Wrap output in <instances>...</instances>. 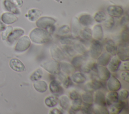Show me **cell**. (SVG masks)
<instances>
[{
    "label": "cell",
    "mask_w": 129,
    "mask_h": 114,
    "mask_svg": "<svg viewBox=\"0 0 129 114\" xmlns=\"http://www.w3.org/2000/svg\"><path fill=\"white\" fill-rule=\"evenodd\" d=\"M29 37L33 42L39 44L47 43L52 39L50 34L46 30L40 28L33 29L30 32Z\"/></svg>",
    "instance_id": "cell-1"
},
{
    "label": "cell",
    "mask_w": 129,
    "mask_h": 114,
    "mask_svg": "<svg viewBox=\"0 0 129 114\" xmlns=\"http://www.w3.org/2000/svg\"><path fill=\"white\" fill-rule=\"evenodd\" d=\"M40 66L51 74H57L60 72L59 63L54 59L45 61L41 63Z\"/></svg>",
    "instance_id": "cell-2"
},
{
    "label": "cell",
    "mask_w": 129,
    "mask_h": 114,
    "mask_svg": "<svg viewBox=\"0 0 129 114\" xmlns=\"http://www.w3.org/2000/svg\"><path fill=\"white\" fill-rule=\"evenodd\" d=\"M129 46L127 43H119L117 46L116 54L117 57L122 61L129 60Z\"/></svg>",
    "instance_id": "cell-3"
},
{
    "label": "cell",
    "mask_w": 129,
    "mask_h": 114,
    "mask_svg": "<svg viewBox=\"0 0 129 114\" xmlns=\"http://www.w3.org/2000/svg\"><path fill=\"white\" fill-rule=\"evenodd\" d=\"M102 47L100 42L97 40H93L92 41L89 53L91 57L95 59H97L102 54Z\"/></svg>",
    "instance_id": "cell-4"
},
{
    "label": "cell",
    "mask_w": 129,
    "mask_h": 114,
    "mask_svg": "<svg viewBox=\"0 0 129 114\" xmlns=\"http://www.w3.org/2000/svg\"><path fill=\"white\" fill-rule=\"evenodd\" d=\"M31 45V40L27 36H24L20 38L17 42L15 50L17 52H24L26 51Z\"/></svg>",
    "instance_id": "cell-5"
},
{
    "label": "cell",
    "mask_w": 129,
    "mask_h": 114,
    "mask_svg": "<svg viewBox=\"0 0 129 114\" xmlns=\"http://www.w3.org/2000/svg\"><path fill=\"white\" fill-rule=\"evenodd\" d=\"M56 21L53 18L50 17H41L36 21V25L38 28L46 29L51 25H54Z\"/></svg>",
    "instance_id": "cell-6"
},
{
    "label": "cell",
    "mask_w": 129,
    "mask_h": 114,
    "mask_svg": "<svg viewBox=\"0 0 129 114\" xmlns=\"http://www.w3.org/2000/svg\"><path fill=\"white\" fill-rule=\"evenodd\" d=\"M107 81V86L110 91H117L121 87L120 81L114 76H110Z\"/></svg>",
    "instance_id": "cell-7"
},
{
    "label": "cell",
    "mask_w": 129,
    "mask_h": 114,
    "mask_svg": "<svg viewBox=\"0 0 129 114\" xmlns=\"http://www.w3.org/2000/svg\"><path fill=\"white\" fill-rule=\"evenodd\" d=\"M50 54L52 58L57 61H61L65 59L64 53L56 45L51 47Z\"/></svg>",
    "instance_id": "cell-8"
},
{
    "label": "cell",
    "mask_w": 129,
    "mask_h": 114,
    "mask_svg": "<svg viewBox=\"0 0 129 114\" xmlns=\"http://www.w3.org/2000/svg\"><path fill=\"white\" fill-rule=\"evenodd\" d=\"M97 74L99 78L103 81H107L111 76L108 69L104 66L97 65Z\"/></svg>",
    "instance_id": "cell-9"
},
{
    "label": "cell",
    "mask_w": 129,
    "mask_h": 114,
    "mask_svg": "<svg viewBox=\"0 0 129 114\" xmlns=\"http://www.w3.org/2000/svg\"><path fill=\"white\" fill-rule=\"evenodd\" d=\"M82 29V25L80 23L78 18L76 17H74L72 20L71 28L73 36L74 37L79 36Z\"/></svg>",
    "instance_id": "cell-10"
},
{
    "label": "cell",
    "mask_w": 129,
    "mask_h": 114,
    "mask_svg": "<svg viewBox=\"0 0 129 114\" xmlns=\"http://www.w3.org/2000/svg\"><path fill=\"white\" fill-rule=\"evenodd\" d=\"M107 12L109 15L112 17L119 18L123 14V10L121 7L117 5H111L107 7Z\"/></svg>",
    "instance_id": "cell-11"
},
{
    "label": "cell",
    "mask_w": 129,
    "mask_h": 114,
    "mask_svg": "<svg viewBox=\"0 0 129 114\" xmlns=\"http://www.w3.org/2000/svg\"><path fill=\"white\" fill-rule=\"evenodd\" d=\"M125 104V101L118 100L117 102L109 105L108 111L109 113L118 114L123 110Z\"/></svg>",
    "instance_id": "cell-12"
},
{
    "label": "cell",
    "mask_w": 129,
    "mask_h": 114,
    "mask_svg": "<svg viewBox=\"0 0 129 114\" xmlns=\"http://www.w3.org/2000/svg\"><path fill=\"white\" fill-rule=\"evenodd\" d=\"M9 65L13 70L17 72H23L25 70L24 64L17 58L12 59L10 61Z\"/></svg>",
    "instance_id": "cell-13"
},
{
    "label": "cell",
    "mask_w": 129,
    "mask_h": 114,
    "mask_svg": "<svg viewBox=\"0 0 129 114\" xmlns=\"http://www.w3.org/2000/svg\"><path fill=\"white\" fill-rule=\"evenodd\" d=\"M24 34V31L22 29H15L13 31H12L10 35L7 37L8 41L10 43H13L18 39H19Z\"/></svg>",
    "instance_id": "cell-14"
},
{
    "label": "cell",
    "mask_w": 129,
    "mask_h": 114,
    "mask_svg": "<svg viewBox=\"0 0 129 114\" xmlns=\"http://www.w3.org/2000/svg\"><path fill=\"white\" fill-rule=\"evenodd\" d=\"M121 63V60L117 57V56H114L112 58H111L108 64V70L112 72H116L119 69Z\"/></svg>",
    "instance_id": "cell-15"
},
{
    "label": "cell",
    "mask_w": 129,
    "mask_h": 114,
    "mask_svg": "<svg viewBox=\"0 0 129 114\" xmlns=\"http://www.w3.org/2000/svg\"><path fill=\"white\" fill-rule=\"evenodd\" d=\"M94 100L95 103L99 106H105L106 105L105 94L100 90H98L95 92Z\"/></svg>",
    "instance_id": "cell-16"
},
{
    "label": "cell",
    "mask_w": 129,
    "mask_h": 114,
    "mask_svg": "<svg viewBox=\"0 0 129 114\" xmlns=\"http://www.w3.org/2000/svg\"><path fill=\"white\" fill-rule=\"evenodd\" d=\"M92 31V37L95 40H101L103 38V31L102 26L97 24L94 26Z\"/></svg>",
    "instance_id": "cell-17"
},
{
    "label": "cell",
    "mask_w": 129,
    "mask_h": 114,
    "mask_svg": "<svg viewBox=\"0 0 129 114\" xmlns=\"http://www.w3.org/2000/svg\"><path fill=\"white\" fill-rule=\"evenodd\" d=\"M42 11L38 9H31L28 12V19L31 22L36 21L41 16Z\"/></svg>",
    "instance_id": "cell-18"
},
{
    "label": "cell",
    "mask_w": 129,
    "mask_h": 114,
    "mask_svg": "<svg viewBox=\"0 0 129 114\" xmlns=\"http://www.w3.org/2000/svg\"><path fill=\"white\" fill-rule=\"evenodd\" d=\"M78 19L81 24L85 27L92 25L94 22L93 18L90 15L87 14L81 15Z\"/></svg>",
    "instance_id": "cell-19"
},
{
    "label": "cell",
    "mask_w": 129,
    "mask_h": 114,
    "mask_svg": "<svg viewBox=\"0 0 129 114\" xmlns=\"http://www.w3.org/2000/svg\"><path fill=\"white\" fill-rule=\"evenodd\" d=\"M105 49L111 55L115 56L117 52V45L111 39L108 40L105 43Z\"/></svg>",
    "instance_id": "cell-20"
},
{
    "label": "cell",
    "mask_w": 129,
    "mask_h": 114,
    "mask_svg": "<svg viewBox=\"0 0 129 114\" xmlns=\"http://www.w3.org/2000/svg\"><path fill=\"white\" fill-rule=\"evenodd\" d=\"M60 69L67 74H73L75 72L76 69L74 66L69 63L65 62H61L60 63Z\"/></svg>",
    "instance_id": "cell-21"
},
{
    "label": "cell",
    "mask_w": 129,
    "mask_h": 114,
    "mask_svg": "<svg viewBox=\"0 0 129 114\" xmlns=\"http://www.w3.org/2000/svg\"><path fill=\"white\" fill-rule=\"evenodd\" d=\"M2 20L6 24H11L18 20V18L11 13H5L2 16Z\"/></svg>",
    "instance_id": "cell-22"
},
{
    "label": "cell",
    "mask_w": 129,
    "mask_h": 114,
    "mask_svg": "<svg viewBox=\"0 0 129 114\" xmlns=\"http://www.w3.org/2000/svg\"><path fill=\"white\" fill-rule=\"evenodd\" d=\"M111 56L108 52H104L101 54L97 59V63L99 65L105 66L108 65Z\"/></svg>",
    "instance_id": "cell-23"
},
{
    "label": "cell",
    "mask_w": 129,
    "mask_h": 114,
    "mask_svg": "<svg viewBox=\"0 0 129 114\" xmlns=\"http://www.w3.org/2000/svg\"><path fill=\"white\" fill-rule=\"evenodd\" d=\"M33 87L35 90L40 93L45 92L48 88L47 83L43 80H39L35 81L33 83Z\"/></svg>",
    "instance_id": "cell-24"
},
{
    "label": "cell",
    "mask_w": 129,
    "mask_h": 114,
    "mask_svg": "<svg viewBox=\"0 0 129 114\" xmlns=\"http://www.w3.org/2000/svg\"><path fill=\"white\" fill-rule=\"evenodd\" d=\"M97 64L96 63L92 61H89L88 62H85L81 68L83 72L86 73H89L91 70L97 73Z\"/></svg>",
    "instance_id": "cell-25"
},
{
    "label": "cell",
    "mask_w": 129,
    "mask_h": 114,
    "mask_svg": "<svg viewBox=\"0 0 129 114\" xmlns=\"http://www.w3.org/2000/svg\"><path fill=\"white\" fill-rule=\"evenodd\" d=\"M86 58L83 55H77L73 57L71 64L76 68H81L82 65L85 63Z\"/></svg>",
    "instance_id": "cell-26"
},
{
    "label": "cell",
    "mask_w": 129,
    "mask_h": 114,
    "mask_svg": "<svg viewBox=\"0 0 129 114\" xmlns=\"http://www.w3.org/2000/svg\"><path fill=\"white\" fill-rule=\"evenodd\" d=\"M49 88L50 92L54 94L60 93L61 90H63L60 83L56 80H52L49 85Z\"/></svg>",
    "instance_id": "cell-27"
},
{
    "label": "cell",
    "mask_w": 129,
    "mask_h": 114,
    "mask_svg": "<svg viewBox=\"0 0 129 114\" xmlns=\"http://www.w3.org/2000/svg\"><path fill=\"white\" fill-rule=\"evenodd\" d=\"M119 100L118 93L116 91L109 92L106 97V104L108 106L117 102Z\"/></svg>",
    "instance_id": "cell-28"
},
{
    "label": "cell",
    "mask_w": 129,
    "mask_h": 114,
    "mask_svg": "<svg viewBox=\"0 0 129 114\" xmlns=\"http://www.w3.org/2000/svg\"><path fill=\"white\" fill-rule=\"evenodd\" d=\"M6 9L9 12L14 14H19L20 13L18 8L10 0H5L4 2Z\"/></svg>",
    "instance_id": "cell-29"
},
{
    "label": "cell",
    "mask_w": 129,
    "mask_h": 114,
    "mask_svg": "<svg viewBox=\"0 0 129 114\" xmlns=\"http://www.w3.org/2000/svg\"><path fill=\"white\" fill-rule=\"evenodd\" d=\"M72 79L73 82L77 84H82L86 81V78L85 75L81 72H75L72 74Z\"/></svg>",
    "instance_id": "cell-30"
},
{
    "label": "cell",
    "mask_w": 129,
    "mask_h": 114,
    "mask_svg": "<svg viewBox=\"0 0 129 114\" xmlns=\"http://www.w3.org/2000/svg\"><path fill=\"white\" fill-rule=\"evenodd\" d=\"M45 105L49 107L56 106L58 102V98L55 95H51L47 97L44 100Z\"/></svg>",
    "instance_id": "cell-31"
},
{
    "label": "cell",
    "mask_w": 129,
    "mask_h": 114,
    "mask_svg": "<svg viewBox=\"0 0 129 114\" xmlns=\"http://www.w3.org/2000/svg\"><path fill=\"white\" fill-rule=\"evenodd\" d=\"M59 42L63 45H71L76 42V39L73 36L63 35L60 37Z\"/></svg>",
    "instance_id": "cell-32"
},
{
    "label": "cell",
    "mask_w": 129,
    "mask_h": 114,
    "mask_svg": "<svg viewBox=\"0 0 129 114\" xmlns=\"http://www.w3.org/2000/svg\"><path fill=\"white\" fill-rule=\"evenodd\" d=\"M81 97L82 101L84 103L93 104L94 99H93V95L92 94V92L86 91V92L83 93Z\"/></svg>",
    "instance_id": "cell-33"
},
{
    "label": "cell",
    "mask_w": 129,
    "mask_h": 114,
    "mask_svg": "<svg viewBox=\"0 0 129 114\" xmlns=\"http://www.w3.org/2000/svg\"><path fill=\"white\" fill-rule=\"evenodd\" d=\"M80 35L84 40H89L92 38V31L91 29L86 27L82 29Z\"/></svg>",
    "instance_id": "cell-34"
},
{
    "label": "cell",
    "mask_w": 129,
    "mask_h": 114,
    "mask_svg": "<svg viewBox=\"0 0 129 114\" xmlns=\"http://www.w3.org/2000/svg\"><path fill=\"white\" fill-rule=\"evenodd\" d=\"M58 102L60 107L64 110H67L70 106V100L68 96L62 95L58 99Z\"/></svg>",
    "instance_id": "cell-35"
},
{
    "label": "cell",
    "mask_w": 129,
    "mask_h": 114,
    "mask_svg": "<svg viewBox=\"0 0 129 114\" xmlns=\"http://www.w3.org/2000/svg\"><path fill=\"white\" fill-rule=\"evenodd\" d=\"M43 75V71L41 68L35 70L30 76V79L32 81H36L40 80Z\"/></svg>",
    "instance_id": "cell-36"
},
{
    "label": "cell",
    "mask_w": 129,
    "mask_h": 114,
    "mask_svg": "<svg viewBox=\"0 0 129 114\" xmlns=\"http://www.w3.org/2000/svg\"><path fill=\"white\" fill-rule=\"evenodd\" d=\"M73 45V47L74 48V49L77 52H78L80 54L83 55H85L86 54V53L87 52L86 47L82 43H77L76 42Z\"/></svg>",
    "instance_id": "cell-37"
},
{
    "label": "cell",
    "mask_w": 129,
    "mask_h": 114,
    "mask_svg": "<svg viewBox=\"0 0 129 114\" xmlns=\"http://www.w3.org/2000/svg\"><path fill=\"white\" fill-rule=\"evenodd\" d=\"M82 103L83 101L81 97H80L75 100H73L71 108L74 111H79L81 109Z\"/></svg>",
    "instance_id": "cell-38"
},
{
    "label": "cell",
    "mask_w": 129,
    "mask_h": 114,
    "mask_svg": "<svg viewBox=\"0 0 129 114\" xmlns=\"http://www.w3.org/2000/svg\"><path fill=\"white\" fill-rule=\"evenodd\" d=\"M106 17V14L103 11H99L95 14L93 19L96 22L101 23L105 20Z\"/></svg>",
    "instance_id": "cell-39"
},
{
    "label": "cell",
    "mask_w": 129,
    "mask_h": 114,
    "mask_svg": "<svg viewBox=\"0 0 129 114\" xmlns=\"http://www.w3.org/2000/svg\"><path fill=\"white\" fill-rule=\"evenodd\" d=\"M80 110L83 113L91 114L94 113V108L93 107V104H91L84 103L82 105Z\"/></svg>",
    "instance_id": "cell-40"
},
{
    "label": "cell",
    "mask_w": 129,
    "mask_h": 114,
    "mask_svg": "<svg viewBox=\"0 0 129 114\" xmlns=\"http://www.w3.org/2000/svg\"><path fill=\"white\" fill-rule=\"evenodd\" d=\"M62 49L66 54L71 57H73L76 54V51L70 45H64L62 47Z\"/></svg>",
    "instance_id": "cell-41"
},
{
    "label": "cell",
    "mask_w": 129,
    "mask_h": 114,
    "mask_svg": "<svg viewBox=\"0 0 129 114\" xmlns=\"http://www.w3.org/2000/svg\"><path fill=\"white\" fill-rule=\"evenodd\" d=\"M104 26L108 29H111L114 25V19L113 17L110 16L108 18L106 17L104 22Z\"/></svg>",
    "instance_id": "cell-42"
},
{
    "label": "cell",
    "mask_w": 129,
    "mask_h": 114,
    "mask_svg": "<svg viewBox=\"0 0 129 114\" xmlns=\"http://www.w3.org/2000/svg\"><path fill=\"white\" fill-rule=\"evenodd\" d=\"M70 31H71V28L67 25H64L61 26L58 29V34L61 36L67 35L70 33Z\"/></svg>",
    "instance_id": "cell-43"
},
{
    "label": "cell",
    "mask_w": 129,
    "mask_h": 114,
    "mask_svg": "<svg viewBox=\"0 0 129 114\" xmlns=\"http://www.w3.org/2000/svg\"><path fill=\"white\" fill-rule=\"evenodd\" d=\"M94 113L97 114H108L109 112L105 106L98 105V106L94 108Z\"/></svg>",
    "instance_id": "cell-44"
},
{
    "label": "cell",
    "mask_w": 129,
    "mask_h": 114,
    "mask_svg": "<svg viewBox=\"0 0 129 114\" xmlns=\"http://www.w3.org/2000/svg\"><path fill=\"white\" fill-rule=\"evenodd\" d=\"M121 39L123 43H127L129 40V34L127 28L123 30L121 33Z\"/></svg>",
    "instance_id": "cell-45"
},
{
    "label": "cell",
    "mask_w": 129,
    "mask_h": 114,
    "mask_svg": "<svg viewBox=\"0 0 129 114\" xmlns=\"http://www.w3.org/2000/svg\"><path fill=\"white\" fill-rule=\"evenodd\" d=\"M95 90L100 89L104 86V84L101 80H99L98 79H96L95 78L92 79V81L91 82Z\"/></svg>",
    "instance_id": "cell-46"
},
{
    "label": "cell",
    "mask_w": 129,
    "mask_h": 114,
    "mask_svg": "<svg viewBox=\"0 0 129 114\" xmlns=\"http://www.w3.org/2000/svg\"><path fill=\"white\" fill-rule=\"evenodd\" d=\"M13 30V27L11 26H9L6 27L4 31H3V33L2 34V37L3 40H5L7 38L8 36L11 33Z\"/></svg>",
    "instance_id": "cell-47"
},
{
    "label": "cell",
    "mask_w": 129,
    "mask_h": 114,
    "mask_svg": "<svg viewBox=\"0 0 129 114\" xmlns=\"http://www.w3.org/2000/svg\"><path fill=\"white\" fill-rule=\"evenodd\" d=\"M128 91L126 89H123L121 90L119 93H118V99L120 100H125L128 96Z\"/></svg>",
    "instance_id": "cell-48"
},
{
    "label": "cell",
    "mask_w": 129,
    "mask_h": 114,
    "mask_svg": "<svg viewBox=\"0 0 129 114\" xmlns=\"http://www.w3.org/2000/svg\"><path fill=\"white\" fill-rule=\"evenodd\" d=\"M128 16L127 15H125L122 16L120 20V24L122 27H125L128 25Z\"/></svg>",
    "instance_id": "cell-49"
},
{
    "label": "cell",
    "mask_w": 129,
    "mask_h": 114,
    "mask_svg": "<svg viewBox=\"0 0 129 114\" xmlns=\"http://www.w3.org/2000/svg\"><path fill=\"white\" fill-rule=\"evenodd\" d=\"M69 97H70V98L72 100L78 99L80 97H81V96L78 94V93L75 90L72 91L71 92H70Z\"/></svg>",
    "instance_id": "cell-50"
},
{
    "label": "cell",
    "mask_w": 129,
    "mask_h": 114,
    "mask_svg": "<svg viewBox=\"0 0 129 114\" xmlns=\"http://www.w3.org/2000/svg\"><path fill=\"white\" fill-rule=\"evenodd\" d=\"M62 84L64 88H68L72 84V80L70 76H67Z\"/></svg>",
    "instance_id": "cell-51"
},
{
    "label": "cell",
    "mask_w": 129,
    "mask_h": 114,
    "mask_svg": "<svg viewBox=\"0 0 129 114\" xmlns=\"http://www.w3.org/2000/svg\"><path fill=\"white\" fill-rule=\"evenodd\" d=\"M128 75H129V73L128 72V71H123L121 74H120V77L121 78V79L125 81V82L128 83L129 82V77H128Z\"/></svg>",
    "instance_id": "cell-52"
},
{
    "label": "cell",
    "mask_w": 129,
    "mask_h": 114,
    "mask_svg": "<svg viewBox=\"0 0 129 114\" xmlns=\"http://www.w3.org/2000/svg\"><path fill=\"white\" fill-rule=\"evenodd\" d=\"M119 68L120 69V70H122V71H128V70H129L128 62V61H125V62L121 63Z\"/></svg>",
    "instance_id": "cell-53"
},
{
    "label": "cell",
    "mask_w": 129,
    "mask_h": 114,
    "mask_svg": "<svg viewBox=\"0 0 129 114\" xmlns=\"http://www.w3.org/2000/svg\"><path fill=\"white\" fill-rule=\"evenodd\" d=\"M84 89L86 90V91H89V92H92L94 90H95L92 82H88L87 83L85 87H84Z\"/></svg>",
    "instance_id": "cell-54"
},
{
    "label": "cell",
    "mask_w": 129,
    "mask_h": 114,
    "mask_svg": "<svg viewBox=\"0 0 129 114\" xmlns=\"http://www.w3.org/2000/svg\"><path fill=\"white\" fill-rule=\"evenodd\" d=\"M12 2L17 7L21 8L23 5V0H12Z\"/></svg>",
    "instance_id": "cell-55"
},
{
    "label": "cell",
    "mask_w": 129,
    "mask_h": 114,
    "mask_svg": "<svg viewBox=\"0 0 129 114\" xmlns=\"http://www.w3.org/2000/svg\"><path fill=\"white\" fill-rule=\"evenodd\" d=\"M45 30H46L49 34H52V33L54 32V31H55V27H54V25H51V26H49L48 27H47V28L46 29H45Z\"/></svg>",
    "instance_id": "cell-56"
},
{
    "label": "cell",
    "mask_w": 129,
    "mask_h": 114,
    "mask_svg": "<svg viewBox=\"0 0 129 114\" xmlns=\"http://www.w3.org/2000/svg\"><path fill=\"white\" fill-rule=\"evenodd\" d=\"M49 113L50 114H61L63 113L61 112V110H60L58 108H54L50 111Z\"/></svg>",
    "instance_id": "cell-57"
},
{
    "label": "cell",
    "mask_w": 129,
    "mask_h": 114,
    "mask_svg": "<svg viewBox=\"0 0 129 114\" xmlns=\"http://www.w3.org/2000/svg\"><path fill=\"white\" fill-rule=\"evenodd\" d=\"M5 28L6 26H5V25L0 22V32L4 31Z\"/></svg>",
    "instance_id": "cell-58"
},
{
    "label": "cell",
    "mask_w": 129,
    "mask_h": 114,
    "mask_svg": "<svg viewBox=\"0 0 129 114\" xmlns=\"http://www.w3.org/2000/svg\"><path fill=\"white\" fill-rule=\"evenodd\" d=\"M54 1H56V2H59V1H60V0H54Z\"/></svg>",
    "instance_id": "cell-59"
}]
</instances>
